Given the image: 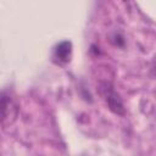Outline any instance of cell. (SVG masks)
Instances as JSON below:
<instances>
[{
    "mask_svg": "<svg viewBox=\"0 0 156 156\" xmlns=\"http://www.w3.org/2000/svg\"><path fill=\"white\" fill-rule=\"evenodd\" d=\"M101 93H102V96L108 106V108L117 113V115H123L124 113V106H123V102L119 98V95L112 89V87H110L107 83H104L102 87H101Z\"/></svg>",
    "mask_w": 156,
    "mask_h": 156,
    "instance_id": "obj_1",
    "label": "cell"
},
{
    "mask_svg": "<svg viewBox=\"0 0 156 156\" xmlns=\"http://www.w3.org/2000/svg\"><path fill=\"white\" fill-rule=\"evenodd\" d=\"M71 54H72L71 41H61L55 48V58H57L62 63H66L71 60Z\"/></svg>",
    "mask_w": 156,
    "mask_h": 156,
    "instance_id": "obj_2",
    "label": "cell"
}]
</instances>
